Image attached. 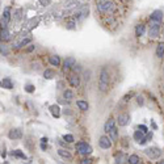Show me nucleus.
Segmentation results:
<instances>
[{
    "mask_svg": "<svg viewBox=\"0 0 164 164\" xmlns=\"http://www.w3.org/2000/svg\"><path fill=\"white\" fill-rule=\"evenodd\" d=\"M146 34V25L143 22H139L135 25V36L137 37H143Z\"/></svg>",
    "mask_w": 164,
    "mask_h": 164,
    "instance_id": "15",
    "label": "nucleus"
},
{
    "mask_svg": "<svg viewBox=\"0 0 164 164\" xmlns=\"http://www.w3.org/2000/svg\"><path fill=\"white\" fill-rule=\"evenodd\" d=\"M150 20H151V21H157V22H162V21H163V12H162L160 9L154 11L150 15Z\"/></svg>",
    "mask_w": 164,
    "mask_h": 164,
    "instance_id": "13",
    "label": "nucleus"
},
{
    "mask_svg": "<svg viewBox=\"0 0 164 164\" xmlns=\"http://www.w3.org/2000/svg\"><path fill=\"white\" fill-rule=\"evenodd\" d=\"M2 54H3L4 56L8 54V50H7V46H5V45H2Z\"/></svg>",
    "mask_w": 164,
    "mask_h": 164,
    "instance_id": "35",
    "label": "nucleus"
},
{
    "mask_svg": "<svg viewBox=\"0 0 164 164\" xmlns=\"http://www.w3.org/2000/svg\"><path fill=\"white\" fill-rule=\"evenodd\" d=\"M137 129L138 130H141V131H143V133H148V128L146 125H138L137 126Z\"/></svg>",
    "mask_w": 164,
    "mask_h": 164,
    "instance_id": "31",
    "label": "nucleus"
},
{
    "mask_svg": "<svg viewBox=\"0 0 164 164\" xmlns=\"http://www.w3.org/2000/svg\"><path fill=\"white\" fill-rule=\"evenodd\" d=\"M36 91V87L33 84H27L25 85V92H28V93H34Z\"/></svg>",
    "mask_w": 164,
    "mask_h": 164,
    "instance_id": "29",
    "label": "nucleus"
},
{
    "mask_svg": "<svg viewBox=\"0 0 164 164\" xmlns=\"http://www.w3.org/2000/svg\"><path fill=\"white\" fill-rule=\"evenodd\" d=\"M160 164H164V159H160V162H159Z\"/></svg>",
    "mask_w": 164,
    "mask_h": 164,
    "instance_id": "39",
    "label": "nucleus"
},
{
    "mask_svg": "<svg viewBox=\"0 0 164 164\" xmlns=\"http://www.w3.org/2000/svg\"><path fill=\"white\" fill-rule=\"evenodd\" d=\"M80 163H81V164H91L92 160H91V159H88V157H85V159H81Z\"/></svg>",
    "mask_w": 164,
    "mask_h": 164,
    "instance_id": "36",
    "label": "nucleus"
},
{
    "mask_svg": "<svg viewBox=\"0 0 164 164\" xmlns=\"http://www.w3.org/2000/svg\"><path fill=\"white\" fill-rule=\"evenodd\" d=\"M76 65V59L74 58V56H68V58L65 59V62H63V71H72L74 66Z\"/></svg>",
    "mask_w": 164,
    "mask_h": 164,
    "instance_id": "9",
    "label": "nucleus"
},
{
    "mask_svg": "<svg viewBox=\"0 0 164 164\" xmlns=\"http://www.w3.org/2000/svg\"><path fill=\"white\" fill-rule=\"evenodd\" d=\"M81 71H83V68H81V66H80V65H78V63H76V65H75V66H74V68H72V72H76V74H80Z\"/></svg>",
    "mask_w": 164,
    "mask_h": 164,
    "instance_id": "30",
    "label": "nucleus"
},
{
    "mask_svg": "<svg viewBox=\"0 0 164 164\" xmlns=\"http://www.w3.org/2000/svg\"><path fill=\"white\" fill-rule=\"evenodd\" d=\"M116 74L110 72V67L109 66H103L100 68L99 72V91L101 93H108L110 87H112V81L114 80ZM116 81V80H114Z\"/></svg>",
    "mask_w": 164,
    "mask_h": 164,
    "instance_id": "2",
    "label": "nucleus"
},
{
    "mask_svg": "<svg viewBox=\"0 0 164 164\" xmlns=\"http://www.w3.org/2000/svg\"><path fill=\"white\" fill-rule=\"evenodd\" d=\"M96 20L104 29L116 33L133 11L134 0H92Z\"/></svg>",
    "mask_w": 164,
    "mask_h": 164,
    "instance_id": "1",
    "label": "nucleus"
},
{
    "mask_svg": "<svg viewBox=\"0 0 164 164\" xmlns=\"http://www.w3.org/2000/svg\"><path fill=\"white\" fill-rule=\"evenodd\" d=\"M89 76H91V71H89V70L84 71V80H85V81H89V79H91Z\"/></svg>",
    "mask_w": 164,
    "mask_h": 164,
    "instance_id": "33",
    "label": "nucleus"
},
{
    "mask_svg": "<svg viewBox=\"0 0 164 164\" xmlns=\"http://www.w3.org/2000/svg\"><path fill=\"white\" fill-rule=\"evenodd\" d=\"M11 20V8H4L3 11V17H2V28H7V24Z\"/></svg>",
    "mask_w": 164,
    "mask_h": 164,
    "instance_id": "11",
    "label": "nucleus"
},
{
    "mask_svg": "<svg viewBox=\"0 0 164 164\" xmlns=\"http://www.w3.org/2000/svg\"><path fill=\"white\" fill-rule=\"evenodd\" d=\"M58 155L62 157L63 160H68V162H70V160H72V155H71L70 152H68V150H65V148H59V150H58Z\"/></svg>",
    "mask_w": 164,
    "mask_h": 164,
    "instance_id": "17",
    "label": "nucleus"
},
{
    "mask_svg": "<svg viewBox=\"0 0 164 164\" xmlns=\"http://www.w3.org/2000/svg\"><path fill=\"white\" fill-rule=\"evenodd\" d=\"M43 78L50 80V79H54L55 78V71L53 68H46L45 71H43Z\"/></svg>",
    "mask_w": 164,
    "mask_h": 164,
    "instance_id": "25",
    "label": "nucleus"
},
{
    "mask_svg": "<svg viewBox=\"0 0 164 164\" xmlns=\"http://www.w3.org/2000/svg\"><path fill=\"white\" fill-rule=\"evenodd\" d=\"M2 87L5 88V89H12V88H13V81L9 78H4L2 80Z\"/></svg>",
    "mask_w": 164,
    "mask_h": 164,
    "instance_id": "23",
    "label": "nucleus"
},
{
    "mask_svg": "<svg viewBox=\"0 0 164 164\" xmlns=\"http://www.w3.org/2000/svg\"><path fill=\"white\" fill-rule=\"evenodd\" d=\"M9 139H21L22 138V131L20 129H12L8 133Z\"/></svg>",
    "mask_w": 164,
    "mask_h": 164,
    "instance_id": "14",
    "label": "nucleus"
},
{
    "mask_svg": "<svg viewBox=\"0 0 164 164\" xmlns=\"http://www.w3.org/2000/svg\"><path fill=\"white\" fill-rule=\"evenodd\" d=\"M116 123H117V119L109 118L108 121L105 122V125H104V131H105L106 134H108L109 131H110V130H112V129H113V128H114V126H116Z\"/></svg>",
    "mask_w": 164,
    "mask_h": 164,
    "instance_id": "16",
    "label": "nucleus"
},
{
    "mask_svg": "<svg viewBox=\"0 0 164 164\" xmlns=\"http://www.w3.org/2000/svg\"><path fill=\"white\" fill-rule=\"evenodd\" d=\"M62 138H63V141H65V142H67V143H72V142L75 141L74 135H71V134H65V135H63Z\"/></svg>",
    "mask_w": 164,
    "mask_h": 164,
    "instance_id": "28",
    "label": "nucleus"
},
{
    "mask_svg": "<svg viewBox=\"0 0 164 164\" xmlns=\"http://www.w3.org/2000/svg\"><path fill=\"white\" fill-rule=\"evenodd\" d=\"M128 163H130V164H139V163H142V157L139 155H137V154H133V155L128 156Z\"/></svg>",
    "mask_w": 164,
    "mask_h": 164,
    "instance_id": "21",
    "label": "nucleus"
},
{
    "mask_svg": "<svg viewBox=\"0 0 164 164\" xmlns=\"http://www.w3.org/2000/svg\"><path fill=\"white\" fill-rule=\"evenodd\" d=\"M50 113H51V116L55 117V118H59L60 117V108H59V105H51L50 106Z\"/></svg>",
    "mask_w": 164,
    "mask_h": 164,
    "instance_id": "20",
    "label": "nucleus"
},
{
    "mask_svg": "<svg viewBox=\"0 0 164 164\" xmlns=\"http://www.w3.org/2000/svg\"><path fill=\"white\" fill-rule=\"evenodd\" d=\"M31 40L30 38H28V40H25V41H21L20 43H18V45H17V47H24L25 45H27V43H29Z\"/></svg>",
    "mask_w": 164,
    "mask_h": 164,
    "instance_id": "34",
    "label": "nucleus"
},
{
    "mask_svg": "<svg viewBox=\"0 0 164 164\" xmlns=\"http://www.w3.org/2000/svg\"><path fill=\"white\" fill-rule=\"evenodd\" d=\"M49 63H50V66H53V67H60V65H62L60 56L56 55V54L50 55L49 56Z\"/></svg>",
    "mask_w": 164,
    "mask_h": 164,
    "instance_id": "12",
    "label": "nucleus"
},
{
    "mask_svg": "<svg viewBox=\"0 0 164 164\" xmlns=\"http://www.w3.org/2000/svg\"><path fill=\"white\" fill-rule=\"evenodd\" d=\"M112 144H113V141H112V138L109 135H101L100 137V139H99V146L100 148H103V150H109L112 147Z\"/></svg>",
    "mask_w": 164,
    "mask_h": 164,
    "instance_id": "5",
    "label": "nucleus"
},
{
    "mask_svg": "<svg viewBox=\"0 0 164 164\" xmlns=\"http://www.w3.org/2000/svg\"><path fill=\"white\" fill-rule=\"evenodd\" d=\"M137 104H138V105H141V106H143V104H144L143 96H137Z\"/></svg>",
    "mask_w": 164,
    "mask_h": 164,
    "instance_id": "32",
    "label": "nucleus"
},
{
    "mask_svg": "<svg viewBox=\"0 0 164 164\" xmlns=\"http://www.w3.org/2000/svg\"><path fill=\"white\" fill-rule=\"evenodd\" d=\"M41 148H42L43 151L46 150V143H45V142H42V143H41Z\"/></svg>",
    "mask_w": 164,
    "mask_h": 164,
    "instance_id": "37",
    "label": "nucleus"
},
{
    "mask_svg": "<svg viewBox=\"0 0 164 164\" xmlns=\"http://www.w3.org/2000/svg\"><path fill=\"white\" fill-rule=\"evenodd\" d=\"M63 99L67 100V101H71V100L75 99V93L72 89H65L63 91Z\"/></svg>",
    "mask_w": 164,
    "mask_h": 164,
    "instance_id": "22",
    "label": "nucleus"
},
{
    "mask_svg": "<svg viewBox=\"0 0 164 164\" xmlns=\"http://www.w3.org/2000/svg\"><path fill=\"white\" fill-rule=\"evenodd\" d=\"M108 135L112 138V141L113 142H118V129H117V126H114V128H113L109 133H108Z\"/></svg>",
    "mask_w": 164,
    "mask_h": 164,
    "instance_id": "24",
    "label": "nucleus"
},
{
    "mask_svg": "<svg viewBox=\"0 0 164 164\" xmlns=\"http://www.w3.org/2000/svg\"><path fill=\"white\" fill-rule=\"evenodd\" d=\"M68 83H70V85L72 88H78L80 85V76H79V74L76 72H72L71 75H68Z\"/></svg>",
    "mask_w": 164,
    "mask_h": 164,
    "instance_id": "10",
    "label": "nucleus"
},
{
    "mask_svg": "<svg viewBox=\"0 0 164 164\" xmlns=\"http://www.w3.org/2000/svg\"><path fill=\"white\" fill-rule=\"evenodd\" d=\"M155 54L159 59L164 58V42H159L156 46V50H155Z\"/></svg>",
    "mask_w": 164,
    "mask_h": 164,
    "instance_id": "18",
    "label": "nucleus"
},
{
    "mask_svg": "<svg viewBox=\"0 0 164 164\" xmlns=\"http://www.w3.org/2000/svg\"><path fill=\"white\" fill-rule=\"evenodd\" d=\"M160 33H163V25L162 22H157V21H151L150 20V28L147 30V36L148 38L151 40H155L160 36Z\"/></svg>",
    "mask_w": 164,
    "mask_h": 164,
    "instance_id": "3",
    "label": "nucleus"
},
{
    "mask_svg": "<svg viewBox=\"0 0 164 164\" xmlns=\"http://www.w3.org/2000/svg\"><path fill=\"white\" fill-rule=\"evenodd\" d=\"M12 154H13V156H16V157H20V159H22V160H25V159H27V156H25V154L22 152L21 150H15Z\"/></svg>",
    "mask_w": 164,
    "mask_h": 164,
    "instance_id": "27",
    "label": "nucleus"
},
{
    "mask_svg": "<svg viewBox=\"0 0 164 164\" xmlns=\"http://www.w3.org/2000/svg\"><path fill=\"white\" fill-rule=\"evenodd\" d=\"M144 154H146L150 159H159L162 155V150L157 147H150L144 150Z\"/></svg>",
    "mask_w": 164,
    "mask_h": 164,
    "instance_id": "7",
    "label": "nucleus"
},
{
    "mask_svg": "<svg viewBox=\"0 0 164 164\" xmlns=\"http://www.w3.org/2000/svg\"><path fill=\"white\" fill-rule=\"evenodd\" d=\"M163 38H164V29H163Z\"/></svg>",
    "mask_w": 164,
    "mask_h": 164,
    "instance_id": "40",
    "label": "nucleus"
},
{
    "mask_svg": "<svg viewBox=\"0 0 164 164\" xmlns=\"http://www.w3.org/2000/svg\"><path fill=\"white\" fill-rule=\"evenodd\" d=\"M11 38V36H9V31L7 28H2V41L5 42V41H8Z\"/></svg>",
    "mask_w": 164,
    "mask_h": 164,
    "instance_id": "26",
    "label": "nucleus"
},
{
    "mask_svg": "<svg viewBox=\"0 0 164 164\" xmlns=\"http://www.w3.org/2000/svg\"><path fill=\"white\" fill-rule=\"evenodd\" d=\"M76 105H78V108H79L81 112H87L88 109H89V104H88L87 100H78Z\"/></svg>",
    "mask_w": 164,
    "mask_h": 164,
    "instance_id": "19",
    "label": "nucleus"
},
{
    "mask_svg": "<svg viewBox=\"0 0 164 164\" xmlns=\"http://www.w3.org/2000/svg\"><path fill=\"white\" fill-rule=\"evenodd\" d=\"M75 150H76V152L81 156H87V155L92 154V147L84 141H80L75 144Z\"/></svg>",
    "mask_w": 164,
    "mask_h": 164,
    "instance_id": "4",
    "label": "nucleus"
},
{
    "mask_svg": "<svg viewBox=\"0 0 164 164\" xmlns=\"http://www.w3.org/2000/svg\"><path fill=\"white\" fill-rule=\"evenodd\" d=\"M130 114L129 113H119V114L117 116V123L118 126H121V128H125V126H128L130 123Z\"/></svg>",
    "mask_w": 164,
    "mask_h": 164,
    "instance_id": "6",
    "label": "nucleus"
},
{
    "mask_svg": "<svg viewBox=\"0 0 164 164\" xmlns=\"http://www.w3.org/2000/svg\"><path fill=\"white\" fill-rule=\"evenodd\" d=\"M146 134L147 133H143V131H141V130H135V133H134V141L138 143V144H146V142H147V137H146Z\"/></svg>",
    "mask_w": 164,
    "mask_h": 164,
    "instance_id": "8",
    "label": "nucleus"
},
{
    "mask_svg": "<svg viewBox=\"0 0 164 164\" xmlns=\"http://www.w3.org/2000/svg\"><path fill=\"white\" fill-rule=\"evenodd\" d=\"M41 142H45V143H46V142H47V138H42Z\"/></svg>",
    "mask_w": 164,
    "mask_h": 164,
    "instance_id": "38",
    "label": "nucleus"
}]
</instances>
